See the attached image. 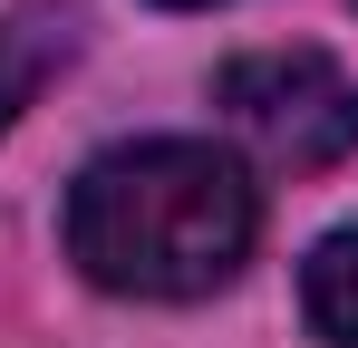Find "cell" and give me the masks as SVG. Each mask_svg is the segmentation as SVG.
Returning <instances> with one entry per match:
<instances>
[{
  "mask_svg": "<svg viewBox=\"0 0 358 348\" xmlns=\"http://www.w3.org/2000/svg\"><path fill=\"white\" fill-rule=\"evenodd\" d=\"M262 194L203 136L107 145L68 184V261L117 300H203L252 261Z\"/></svg>",
  "mask_w": 358,
  "mask_h": 348,
  "instance_id": "obj_1",
  "label": "cell"
},
{
  "mask_svg": "<svg viewBox=\"0 0 358 348\" xmlns=\"http://www.w3.org/2000/svg\"><path fill=\"white\" fill-rule=\"evenodd\" d=\"M213 107L291 174L358 155V78L329 49H242L213 78Z\"/></svg>",
  "mask_w": 358,
  "mask_h": 348,
  "instance_id": "obj_2",
  "label": "cell"
},
{
  "mask_svg": "<svg viewBox=\"0 0 358 348\" xmlns=\"http://www.w3.org/2000/svg\"><path fill=\"white\" fill-rule=\"evenodd\" d=\"M68 58H78V10L68 0H29V10L0 20V136L39 107V87L59 78Z\"/></svg>",
  "mask_w": 358,
  "mask_h": 348,
  "instance_id": "obj_3",
  "label": "cell"
},
{
  "mask_svg": "<svg viewBox=\"0 0 358 348\" xmlns=\"http://www.w3.org/2000/svg\"><path fill=\"white\" fill-rule=\"evenodd\" d=\"M300 319H310V339L358 348V223L310 242V261H300Z\"/></svg>",
  "mask_w": 358,
  "mask_h": 348,
  "instance_id": "obj_4",
  "label": "cell"
},
{
  "mask_svg": "<svg viewBox=\"0 0 358 348\" xmlns=\"http://www.w3.org/2000/svg\"><path fill=\"white\" fill-rule=\"evenodd\" d=\"M165 10H203V0H165Z\"/></svg>",
  "mask_w": 358,
  "mask_h": 348,
  "instance_id": "obj_5",
  "label": "cell"
}]
</instances>
